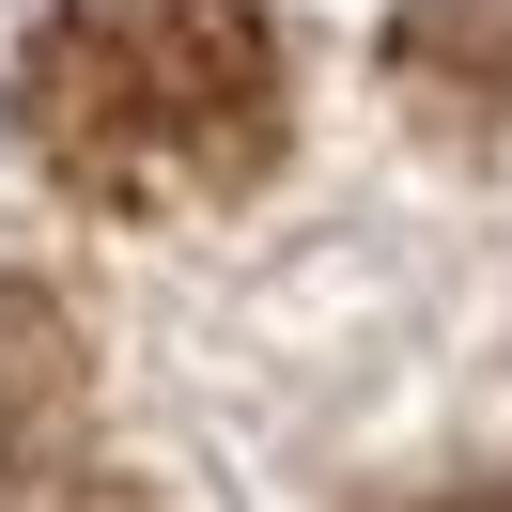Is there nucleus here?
I'll use <instances>...</instances> for the list:
<instances>
[{
	"label": "nucleus",
	"mask_w": 512,
	"mask_h": 512,
	"mask_svg": "<svg viewBox=\"0 0 512 512\" xmlns=\"http://www.w3.org/2000/svg\"><path fill=\"white\" fill-rule=\"evenodd\" d=\"M419 512H512V481H481V497H419Z\"/></svg>",
	"instance_id": "39448f33"
},
{
	"label": "nucleus",
	"mask_w": 512,
	"mask_h": 512,
	"mask_svg": "<svg viewBox=\"0 0 512 512\" xmlns=\"http://www.w3.org/2000/svg\"><path fill=\"white\" fill-rule=\"evenodd\" d=\"M32 512H140V497H109V481H63V497H32Z\"/></svg>",
	"instance_id": "20e7f679"
},
{
	"label": "nucleus",
	"mask_w": 512,
	"mask_h": 512,
	"mask_svg": "<svg viewBox=\"0 0 512 512\" xmlns=\"http://www.w3.org/2000/svg\"><path fill=\"white\" fill-rule=\"evenodd\" d=\"M63 404H78V326L32 280H0V450H32Z\"/></svg>",
	"instance_id": "7ed1b4c3"
},
{
	"label": "nucleus",
	"mask_w": 512,
	"mask_h": 512,
	"mask_svg": "<svg viewBox=\"0 0 512 512\" xmlns=\"http://www.w3.org/2000/svg\"><path fill=\"white\" fill-rule=\"evenodd\" d=\"M388 63H404L419 109L497 125V109H512V0H419L404 32H388Z\"/></svg>",
	"instance_id": "f03ea898"
},
{
	"label": "nucleus",
	"mask_w": 512,
	"mask_h": 512,
	"mask_svg": "<svg viewBox=\"0 0 512 512\" xmlns=\"http://www.w3.org/2000/svg\"><path fill=\"white\" fill-rule=\"evenodd\" d=\"M295 78L264 0H47L16 47V156L94 218H187L280 171Z\"/></svg>",
	"instance_id": "f257e3e1"
}]
</instances>
